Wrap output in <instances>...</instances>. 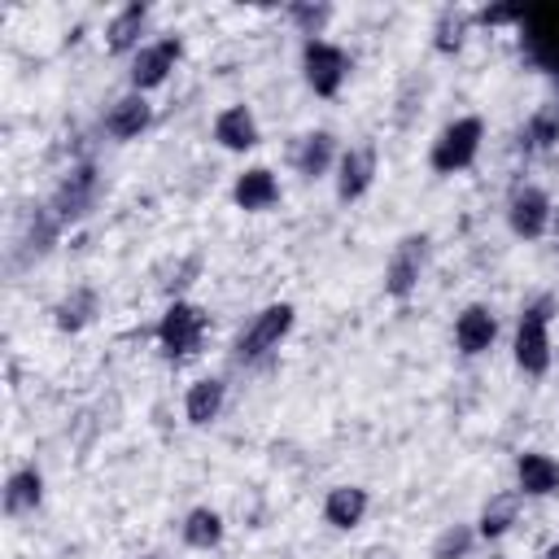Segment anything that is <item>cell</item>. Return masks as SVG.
Listing matches in <instances>:
<instances>
[{
  "label": "cell",
  "mask_w": 559,
  "mask_h": 559,
  "mask_svg": "<svg viewBox=\"0 0 559 559\" xmlns=\"http://www.w3.org/2000/svg\"><path fill=\"white\" fill-rule=\"evenodd\" d=\"M480 140H485V122L476 114H463V118H454V122H445L437 131V140L428 148V166L437 175H459V170H467L476 162Z\"/></svg>",
  "instance_id": "obj_1"
},
{
  "label": "cell",
  "mask_w": 559,
  "mask_h": 559,
  "mask_svg": "<svg viewBox=\"0 0 559 559\" xmlns=\"http://www.w3.org/2000/svg\"><path fill=\"white\" fill-rule=\"evenodd\" d=\"M205 332H210V314L197 301H183V297H175L162 310V319H157V345L166 349V358H192V354H201Z\"/></svg>",
  "instance_id": "obj_2"
},
{
  "label": "cell",
  "mask_w": 559,
  "mask_h": 559,
  "mask_svg": "<svg viewBox=\"0 0 559 559\" xmlns=\"http://www.w3.org/2000/svg\"><path fill=\"white\" fill-rule=\"evenodd\" d=\"M511 358L524 376H542L555 358V345H550V301H537L520 314L515 323V336H511Z\"/></svg>",
  "instance_id": "obj_3"
},
{
  "label": "cell",
  "mask_w": 559,
  "mask_h": 559,
  "mask_svg": "<svg viewBox=\"0 0 559 559\" xmlns=\"http://www.w3.org/2000/svg\"><path fill=\"white\" fill-rule=\"evenodd\" d=\"M301 79L314 96H336L349 79V52L341 44L323 39V35L306 39L301 44Z\"/></svg>",
  "instance_id": "obj_4"
},
{
  "label": "cell",
  "mask_w": 559,
  "mask_h": 559,
  "mask_svg": "<svg viewBox=\"0 0 559 559\" xmlns=\"http://www.w3.org/2000/svg\"><path fill=\"white\" fill-rule=\"evenodd\" d=\"M293 323H297V310H293L288 301H271V306H262V310L253 314V323H249V328L240 332V341H236L240 358H266L271 349L284 345V336L293 332Z\"/></svg>",
  "instance_id": "obj_5"
},
{
  "label": "cell",
  "mask_w": 559,
  "mask_h": 559,
  "mask_svg": "<svg viewBox=\"0 0 559 559\" xmlns=\"http://www.w3.org/2000/svg\"><path fill=\"white\" fill-rule=\"evenodd\" d=\"M424 262H428V236H402L384 262V293L393 301H406L415 288H419V275H424Z\"/></svg>",
  "instance_id": "obj_6"
},
{
  "label": "cell",
  "mask_w": 559,
  "mask_h": 559,
  "mask_svg": "<svg viewBox=\"0 0 559 559\" xmlns=\"http://www.w3.org/2000/svg\"><path fill=\"white\" fill-rule=\"evenodd\" d=\"M183 57V44L179 35H162V39H148L135 57H131V92H153L170 79V70L179 66Z\"/></svg>",
  "instance_id": "obj_7"
},
{
  "label": "cell",
  "mask_w": 559,
  "mask_h": 559,
  "mask_svg": "<svg viewBox=\"0 0 559 559\" xmlns=\"http://www.w3.org/2000/svg\"><path fill=\"white\" fill-rule=\"evenodd\" d=\"M507 223H511V231L520 240H537V236H546L555 227V205L537 183H524L507 201Z\"/></svg>",
  "instance_id": "obj_8"
},
{
  "label": "cell",
  "mask_w": 559,
  "mask_h": 559,
  "mask_svg": "<svg viewBox=\"0 0 559 559\" xmlns=\"http://www.w3.org/2000/svg\"><path fill=\"white\" fill-rule=\"evenodd\" d=\"M376 170H380V157L371 144H349L336 162V197L341 201H358L367 197V188L376 183Z\"/></svg>",
  "instance_id": "obj_9"
},
{
  "label": "cell",
  "mask_w": 559,
  "mask_h": 559,
  "mask_svg": "<svg viewBox=\"0 0 559 559\" xmlns=\"http://www.w3.org/2000/svg\"><path fill=\"white\" fill-rule=\"evenodd\" d=\"M493 341H498V314L489 306H480V301L463 306L459 319H454V345H459V354L480 358V354L493 349Z\"/></svg>",
  "instance_id": "obj_10"
},
{
  "label": "cell",
  "mask_w": 559,
  "mask_h": 559,
  "mask_svg": "<svg viewBox=\"0 0 559 559\" xmlns=\"http://www.w3.org/2000/svg\"><path fill=\"white\" fill-rule=\"evenodd\" d=\"M262 131H258V118L249 105H227L214 114V144L227 148V153H249L258 148Z\"/></svg>",
  "instance_id": "obj_11"
},
{
  "label": "cell",
  "mask_w": 559,
  "mask_h": 559,
  "mask_svg": "<svg viewBox=\"0 0 559 559\" xmlns=\"http://www.w3.org/2000/svg\"><path fill=\"white\" fill-rule=\"evenodd\" d=\"M288 157H293V170L306 175V179H319V175L336 170V162H341L332 131H306V135H297V144H293Z\"/></svg>",
  "instance_id": "obj_12"
},
{
  "label": "cell",
  "mask_w": 559,
  "mask_h": 559,
  "mask_svg": "<svg viewBox=\"0 0 559 559\" xmlns=\"http://www.w3.org/2000/svg\"><path fill=\"white\" fill-rule=\"evenodd\" d=\"M231 201H236L240 210H249V214L271 210V205L280 201V179H275V170H271V166H245V170L236 175V183H231Z\"/></svg>",
  "instance_id": "obj_13"
},
{
  "label": "cell",
  "mask_w": 559,
  "mask_h": 559,
  "mask_svg": "<svg viewBox=\"0 0 559 559\" xmlns=\"http://www.w3.org/2000/svg\"><path fill=\"white\" fill-rule=\"evenodd\" d=\"M515 489L524 498H550V493H559V459H550L542 450H524L515 459Z\"/></svg>",
  "instance_id": "obj_14"
},
{
  "label": "cell",
  "mask_w": 559,
  "mask_h": 559,
  "mask_svg": "<svg viewBox=\"0 0 559 559\" xmlns=\"http://www.w3.org/2000/svg\"><path fill=\"white\" fill-rule=\"evenodd\" d=\"M528 48L546 70H559V4H537L524 13Z\"/></svg>",
  "instance_id": "obj_15"
},
{
  "label": "cell",
  "mask_w": 559,
  "mask_h": 559,
  "mask_svg": "<svg viewBox=\"0 0 559 559\" xmlns=\"http://www.w3.org/2000/svg\"><path fill=\"white\" fill-rule=\"evenodd\" d=\"M367 507H371V493H367L362 485H332V489L323 493V520H328L332 528H341V533L358 528V524L367 520Z\"/></svg>",
  "instance_id": "obj_16"
},
{
  "label": "cell",
  "mask_w": 559,
  "mask_h": 559,
  "mask_svg": "<svg viewBox=\"0 0 559 559\" xmlns=\"http://www.w3.org/2000/svg\"><path fill=\"white\" fill-rule=\"evenodd\" d=\"M148 122H153V105H148L144 92L118 96V100L109 105V114H105V131H109L114 140H135V135L148 131Z\"/></svg>",
  "instance_id": "obj_17"
},
{
  "label": "cell",
  "mask_w": 559,
  "mask_h": 559,
  "mask_svg": "<svg viewBox=\"0 0 559 559\" xmlns=\"http://www.w3.org/2000/svg\"><path fill=\"white\" fill-rule=\"evenodd\" d=\"M223 402H227V384L218 376H201L183 393V419L192 428H205V424H214L223 415Z\"/></svg>",
  "instance_id": "obj_18"
},
{
  "label": "cell",
  "mask_w": 559,
  "mask_h": 559,
  "mask_svg": "<svg viewBox=\"0 0 559 559\" xmlns=\"http://www.w3.org/2000/svg\"><path fill=\"white\" fill-rule=\"evenodd\" d=\"M144 26H148V4H122L114 17H109V26H105V44H109V52H140L144 44H140V35H144Z\"/></svg>",
  "instance_id": "obj_19"
},
{
  "label": "cell",
  "mask_w": 559,
  "mask_h": 559,
  "mask_svg": "<svg viewBox=\"0 0 559 559\" xmlns=\"http://www.w3.org/2000/svg\"><path fill=\"white\" fill-rule=\"evenodd\" d=\"M520 502H524V493H520V489L493 493V498L480 507V520H476V537H485V542H498L502 533H511V524L520 520Z\"/></svg>",
  "instance_id": "obj_20"
},
{
  "label": "cell",
  "mask_w": 559,
  "mask_h": 559,
  "mask_svg": "<svg viewBox=\"0 0 559 559\" xmlns=\"http://www.w3.org/2000/svg\"><path fill=\"white\" fill-rule=\"evenodd\" d=\"M92 319H96V288H87V284H74V288L52 306V323H57L61 332H83Z\"/></svg>",
  "instance_id": "obj_21"
},
{
  "label": "cell",
  "mask_w": 559,
  "mask_h": 559,
  "mask_svg": "<svg viewBox=\"0 0 559 559\" xmlns=\"http://www.w3.org/2000/svg\"><path fill=\"white\" fill-rule=\"evenodd\" d=\"M39 502H44V476H39V467H17L4 480V511L9 515H31Z\"/></svg>",
  "instance_id": "obj_22"
},
{
  "label": "cell",
  "mask_w": 559,
  "mask_h": 559,
  "mask_svg": "<svg viewBox=\"0 0 559 559\" xmlns=\"http://www.w3.org/2000/svg\"><path fill=\"white\" fill-rule=\"evenodd\" d=\"M223 533H227V524H223V515L214 507H192L183 515V542L192 550H214L223 542Z\"/></svg>",
  "instance_id": "obj_23"
},
{
  "label": "cell",
  "mask_w": 559,
  "mask_h": 559,
  "mask_svg": "<svg viewBox=\"0 0 559 559\" xmlns=\"http://www.w3.org/2000/svg\"><path fill=\"white\" fill-rule=\"evenodd\" d=\"M472 546H476V528H472V524H450V528L437 533L432 559H467Z\"/></svg>",
  "instance_id": "obj_24"
},
{
  "label": "cell",
  "mask_w": 559,
  "mask_h": 559,
  "mask_svg": "<svg viewBox=\"0 0 559 559\" xmlns=\"http://www.w3.org/2000/svg\"><path fill=\"white\" fill-rule=\"evenodd\" d=\"M463 31H467L463 13H441V22H437V48L441 52H459L463 48Z\"/></svg>",
  "instance_id": "obj_25"
},
{
  "label": "cell",
  "mask_w": 559,
  "mask_h": 559,
  "mask_svg": "<svg viewBox=\"0 0 559 559\" xmlns=\"http://www.w3.org/2000/svg\"><path fill=\"white\" fill-rule=\"evenodd\" d=\"M542 559H559V542H555V546H546V555H542Z\"/></svg>",
  "instance_id": "obj_26"
},
{
  "label": "cell",
  "mask_w": 559,
  "mask_h": 559,
  "mask_svg": "<svg viewBox=\"0 0 559 559\" xmlns=\"http://www.w3.org/2000/svg\"><path fill=\"white\" fill-rule=\"evenodd\" d=\"M555 231H559V205H555Z\"/></svg>",
  "instance_id": "obj_27"
},
{
  "label": "cell",
  "mask_w": 559,
  "mask_h": 559,
  "mask_svg": "<svg viewBox=\"0 0 559 559\" xmlns=\"http://www.w3.org/2000/svg\"><path fill=\"white\" fill-rule=\"evenodd\" d=\"M489 559H507V555H489Z\"/></svg>",
  "instance_id": "obj_28"
}]
</instances>
